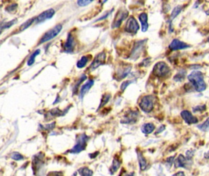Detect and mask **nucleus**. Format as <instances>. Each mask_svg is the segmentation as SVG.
<instances>
[{
  "mask_svg": "<svg viewBox=\"0 0 209 176\" xmlns=\"http://www.w3.org/2000/svg\"><path fill=\"white\" fill-rule=\"evenodd\" d=\"M188 79L192 83L196 91L199 92L206 89L207 85L203 73L199 71H194L188 76Z\"/></svg>",
  "mask_w": 209,
  "mask_h": 176,
  "instance_id": "1",
  "label": "nucleus"
},
{
  "mask_svg": "<svg viewBox=\"0 0 209 176\" xmlns=\"http://www.w3.org/2000/svg\"><path fill=\"white\" fill-rule=\"evenodd\" d=\"M170 72V68L164 62H158L153 69V73L158 77H164Z\"/></svg>",
  "mask_w": 209,
  "mask_h": 176,
  "instance_id": "2",
  "label": "nucleus"
},
{
  "mask_svg": "<svg viewBox=\"0 0 209 176\" xmlns=\"http://www.w3.org/2000/svg\"><path fill=\"white\" fill-rule=\"evenodd\" d=\"M89 138L85 134H82L78 137L77 140L76 144L74 146V148L69 150L70 153L77 154L79 153L81 151L83 150L87 146V143L88 141Z\"/></svg>",
  "mask_w": 209,
  "mask_h": 176,
  "instance_id": "3",
  "label": "nucleus"
},
{
  "mask_svg": "<svg viewBox=\"0 0 209 176\" xmlns=\"http://www.w3.org/2000/svg\"><path fill=\"white\" fill-rule=\"evenodd\" d=\"M153 97L152 96H145L143 97L139 103L140 109L146 113H150L153 109Z\"/></svg>",
  "mask_w": 209,
  "mask_h": 176,
  "instance_id": "4",
  "label": "nucleus"
},
{
  "mask_svg": "<svg viewBox=\"0 0 209 176\" xmlns=\"http://www.w3.org/2000/svg\"><path fill=\"white\" fill-rule=\"evenodd\" d=\"M62 28L63 27L62 25L58 24L51 29H50L49 31L46 32L44 36L41 39L40 44H43L46 42H48V41L55 37L57 35L61 32Z\"/></svg>",
  "mask_w": 209,
  "mask_h": 176,
  "instance_id": "5",
  "label": "nucleus"
},
{
  "mask_svg": "<svg viewBox=\"0 0 209 176\" xmlns=\"http://www.w3.org/2000/svg\"><path fill=\"white\" fill-rule=\"evenodd\" d=\"M145 44H146L145 40L137 41V42L135 44L134 48L132 50V51H131V56H130L131 60H137V58H139L143 50H144Z\"/></svg>",
  "mask_w": 209,
  "mask_h": 176,
  "instance_id": "6",
  "label": "nucleus"
},
{
  "mask_svg": "<svg viewBox=\"0 0 209 176\" xmlns=\"http://www.w3.org/2000/svg\"><path fill=\"white\" fill-rule=\"evenodd\" d=\"M106 55L105 52L102 51L99 53L96 56H95L94 60L92 62L90 66L89 67V69L90 71H93L95 69H96L98 67L101 66V65L104 64L106 61Z\"/></svg>",
  "mask_w": 209,
  "mask_h": 176,
  "instance_id": "7",
  "label": "nucleus"
},
{
  "mask_svg": "<svg viewBox=\"0 0 209 176\" xmlns=\"http://www.w3.org/2000/svg\"><path fill=\"white\" fill-rule=\"evenodd\" d=\"M128 16V12L127 9L119 10L117 12V15H115L114 20H113L112 23V28H117L118 27H120L122 21L124 20L127 19Z\"/></svg>",
  "mask_w": 209,
  "mask_h": 176,
  "instance_id": "8",
  "label": "nucleus"
},
{
  "mask_svg": "<svg viewBox=\"0 0 209 176\" xmlns=\"http://www.w3.org/2000/svg\"><path fill=\"white\" fill-rule=\"evenodd\" d=\"M139 29V25L137 20L133 17H129V19L127 21L126 26H125V31L128 33L136 34Z\"/></svg>",
  "mask_w": 209,
  "mask_h": 176,
  "instance_id": "9",
  "label": "nucleus"
},
{
  "mask_svg": "<svg viewBox=\"0 0 209 176\" xmlns=\"http://www.w3.org/2000/svg\"><path fill=\"white\" fill-rule=\"evenodd\" d=\"M189 45L187 44L186 43L183 42L182 41L179 40L178 39H175L173 40L171 43L170 44L169 48L170 50L172 51H177V50H183V49H187L189 47Z\"/></svg>",
  "mask_w": 209,
  "mask_h": 176,
  "instance_id": "10",
  "label": "nucleus"
},
{
  "mask_svg": "<svg viewBox=\"0 0 209 176\" xmlns=\"http://www.w3.org/2000/svg\"><path fill=\"white\" fill-rule=\"evenodd\" d=\"M55 11L54 9H47L45 11L43 12H42L40 15H39L37 17V18L35 19V20L36 21L37 23L44 21L47 19H50L52 17L55 15Z\"/></svg>",
  "mask_w": 209,
  "mask_h": 176,
  "instance_id": "11",
  "label": "nucleus"
},
{
  "mask_svg": "<svg viewBox=\"0 0 209 176\" xmlns=\"http://www.w3.org/2000/svg\"><path fill=\"white\" fill-rule=\"evenodd\" d=\"M181 116L185 122L188 124H196L198 122V119L196 117L193 116L192 113H190L189 111L184 110L181 113Z\"/></svg>",
  "mask_w": 209,
  "mask_h": 176,
  "instance_id": "12",
  "label": "nucleus"
},
{
  "mask_svg": "<svg viewBox=\"0 0 209 176\" xmlns=\"http://www.w3.org/2000/svg\"><path fill=\"white\" fill-rule=\"evenodd\" d=\"M75 42L74 37L71 34H69L67 40L64 45V50L67 53H71L74 50Z\"/></svg>",
  "mask_w": 209,
  "mask_h": 176,
  "instance_id": "13",
  "label": "nucleus"
},
{
  "mask_svg": "<svg viewBox=\"0 0 209 176\" xmlns=\"http://www.w3.org/2000/svg\"><path fill=\"white\" fill-rule=\"evenodd\" d=\"M94 80H88L87 83L83 85L81 89H80V98L81 99H82L83 98V97L85 96V95L89 91V90L91 89V87L93 86L94 85Z\"/></svg>",
  "mask_w": 209,
  "mask_h": 176,
  "instance_id": "14",
  "label": "nucleus"
},
{
  "mask_svg": "<svg viewBox=\"0 0 209 176\" xmlns=\"http://www.w3.org/2000/svg\"><path fill=\"white\" fill-rule=\"evenodd\" d=\"M139 19L140 21L142 26V31L145 32L147 31L148 28V16L147 14L145 12L142 13L139 16Z\"/></svg>",
  "mask_w": 209,
  "mask_h": 176,
  "instance_id": "15",
  "label": "nucleus"
},
{
  "mask_svg": "<svg viewBox=\"0 0 209 176\" xmlns=\"http://www.w3.org/2000/svg\"><path fill=\"white\" fill-rule=\"evenodd\" d=\"M187 163V161L186 158L182 154L179 155L174 161V165L176 168H186Z\"/></svg>",
  "mask_w": 209,
  "mask_h": 176,
  "instance_id": "16",
  "label": "nucleus"
},
{
  "mask_svg": "<svg viewBox=\"0 0 209 176\" xmlns=\"http://www.w3.org/2000/svg\"><path fill=\"white\" fill-rule=\"evenodd\" d=\"M131 70V66H128L123 67V69H121V70H119L117 73L118 78L120 80L124 79L125 77H127L129 73Z\"/></svg>",
  "mask_w": 209,
  "mask_h": 176,
  "instance_id": "17",
  "label": "nucleus"
},
{
  "mask_svg": "<svg viewBox=\"0 0 209 176\" xmlns=\"http://www.w3.org/2000/svg\"><path fill=\"white\" fill-rule=\"evenodd\" d=\"M154 128L155 127L152 123H147V124H144L142 125L141 130L144 133L148 134L152 133L154 131Z\"/></svg>",
  "mask_w": 209,
  "mask_h": 176,
  "instance_id": "18",
  "label": "nucleus"
},
{
  "mask_svg": "<svg viewBox=\"0 0 209 176\" xmlns=\"http://www.w3.org/2000/svg\"><path fill=\"white\" fill-rule=\"evenodd\" d=\"M137 157H138L140 169L142 171H144L147 167V161L145 158H144L141 152H137Z\"/></svg>",
  "mask_w": 209,
  "mask_h": 176,
  "instance_id": "19",
  "label": "nucleus"
},
{
  "mask_svg": "<svg viewBox=\"0 0 209 176\" xmlns=\"http://www.w3.org/2000/svg\"><path fill=\"white\" fill-rule=\"evenodd\" d=\"M137 118V113L135 112L130 113L126 117V118H124L122 121V123H127V124H130L131 122L134 123L136 121Z\"/></svg>",
  "mask_w": 209,
  "mask_h": 176,
  "instance_id": "20",
  "label": "nucleus"
},
{
  "mask_svg": "<svg viewBox=\"0 0 209 176\" xmlns=\"http://www.w3.org/2000/svg\"><path fill=\"white\" fill-rule=\"evenodd\" d=\"M121 165L120 161H119L117 158H114L113 160V163H112V165L111 166L110 168V173L112 174H113L115 172H117V170L118 169V168H120Z\"/></svg>",
  "mask_w": 209,
  "mask_h": 176,
  "instance_id": "21",
  "label": "nucleus"
},
{
  "mask_svg": "<svg viewBox=\"0 0 209 176\" xmlns=\"http://www.w3.org/2000/svg\"><path fill=\"white\" fill-rule=\"evenodd\" d=\"M182 10V6H180V5L177 6H176L174 9V10H172L171 15V17H170L171 21H172L175 18V17H177L178 16V15L181 12Z\"/></svg>",
  "mask_w": 209,
  "mask_h": 176,
  "instance_id": "22",
  "label": "nucleus"
},
{
  "mask_svg": "<svg viewBox=\"0 0 209 176\" xmlns=\"http://www.w3.org/2000/svg\"><path fill=\"white\" fill-rule=\"evenodd\" d=\"M88 61H89V58L87 56H82L80 60L78 62H77V67L79 69H82L83 67H84L86 66L87 62H88Z\"/></svg>",
  "mask_w": 209,
  "mask_h": 176,
  "instance_id": "23",
  "label": "nucleus"
},
{
  "mask_svg": "<svg viewBox=\"0 0 209 176\" xmlns=\"http://www.w3.org/2000/svg\"><path fill=\"white\" fill-rule=\"evenodd\" d=\"M79 172L81 176H92L93 171L87 167H83L79 169Z\"/></svg>",
  "mask_w": 209,
  "mask_h": 176,
  "instance_id": "24",
  "label": "nucleus"
},
{
  "mask_svg": "<svg viewBox=\"0 0 209 176\" xmlns=\"http://www.w3.org/2000/svg\"><path fill=\"white\" fill-rule=\"evenodd\" d=\"M40 53H41V50H39V49L36 50L31 55V56L29 57V60H28V61L27 62V64H28V66L33 65V64L34 62V61H35L36 57L39 54H40Z\"/></svg>",
  "mask_w": 209,
  "mask_h": 176,
  "instance_id": "25",
  "label": "nucleus"
},
{
  "mask_svg": "<svg viewBox=\"0 0 209 176\" xmlns=\"http://www.w3.org/2000/svg\"><path fill=\"white\" fill-rule=\"evenodd\" d=\"M185 73L186 72H185L184 70H181L180 72H178V73H177V75L175 76H174V80L177 82L182 81L185 77V75H186V73Z\"/></svg>",
  "mask_w": 209,
  "mask_h": 176,
  "instance_id": "26",
  "label": "nucleus"
},
{
  "mask_svg": "<svg viewBox=\"0 0 209 176\" xmlns=\"http://www.w3.org/2000/svg\"><path fill=\"white\" fill-rule=\"evenodd\" d=\"M34 21V20L33 19L28 20L27 21L23 23V24L20 26V30L23 31V30H25V29H27L29 26H30L32 25V23H33Z\"/></svg>",
  "mask_w": 209,
  "mask_h": 176,
  "instance_id": "27",
  "label": "nucleus"
},
{
  "mask_svg": "<svg viewBox=\"0 0 209 176\" xmlns=\"http://www.w3.org/2000/svg\"><path fill=\"white\" fill-rule=\"evenodd\" d=\"M110 97H111V96L110 94H105L103 97L102 99H101V103H100V105H99L98 109H100L101 107L104 106V105L109 102Z\"/></svg>",
  "mask_w": 209,
  "mask_h": 176,
  "instance_id": "28",
  "label": "nucleus"
},
{
  "mask_svg": "<svg viewBox=\"0 0 209 176\" xmlns=\"http://www.w3.org/2000/svg\"><path fill=\"white\" fill-rule=\"evenodd\" d=\"M198 127L204 132H207L208 130V119H207L203 124L198 126Z\"/></svg>",
  "mask_w": 209,
  "mask_h": 176,
  "instance_id": "29",
  "label": "nucleus"
},
{
  "mask_svg": "<svg viewBox=\"0 0 209 176\" xmlns=\"http://www.w3.org/2000/svg\"><path fill=\"white\" fill-rule=\"evenodd\" d=\"M10 157L13 158V160L16 161L22 160L23 158V157L20 154H19V152H13V153L10 155Z\"/></svg>",
  "mask_w": 209,
  "mask_h": 176,
  "instance_id": "30",
  "label": "nucleus"
},
{
  "mask_svg": "<svg viewBox=\"0 0 209 176\" xmlns=\"http://www.w3.org/2000/svg\"><path fill=\"white\" fill-rule=\"evenodd\" d=\"M92 1H89V0H80V1H77V4H78L79 6H86L88 5L89 3H91Z\"/></svg>",
  "mask_w": 209,
  "mask_h": 176,
  "instance_id": "31",
  "label": "nucleus"
},
{
  "mask_svg": "<svg viewBox=\"0 0 209 176\" xmlns=\"http://www.w3.org/2000/svg\"><path fill=\"white\" fill-rule=\"evenodd\" d=\"M134 81H126L123 82V83L122 84V85L120 86V88L123 91H124V89H126V88L130 85L131 84V83H133Z\"/></svg>",
  "mask_w": 209,
  "mask_h": 176,
  "instance_id": "32",
  "label": "nucleus"
},
{
  "mask_svg": "<svg viewBox=\"0 0 209 176\" xmlns=\"http://www.w3.org/2000/svg\"><path fill=\"white\" fill-rule=\"evenodd\" d=\"M206 109V105H202V106H198V107H196L194 108L193 110L194 112H196V111H204Z\"/></svg>",
  "mask_w": 209,
  "mask_h": 176,
  "instance_id": "33",
  "label": "nucleus"
},
{
  "mask_svg": "<svg viewBox=\"0 0 209 176\" xmlns=\"http://www.w3.org/2000/svg\"><path fill=\"white\" fill-rule=\"evenodd\" d=\"M112 11H113V10H112V11L108 12H107V14H104V15L103 16H102V17H101L100 18H99V19H97L96 20H95L94 22H96V21H101V20H103V19H106V18H107V17H109V15L110 14H112Z\"/></svg>",
  "mask_w": 209,
  "mask_h": 176,
  "instance_id": "34",
  "label": "nucleus"
},
{
  "mask_svg": "<svg viewBox=\"0 0 209 176\" xmlns=\"http://www.w3.org/2000/svg\"><path fill=\"white\" fill-rule=\"evenodd\" d=\"M61 113H62V111L60 110H59L58 109H54L52 110V111H51V114L53 116H60Z\"/></svg>",
  "mask_w": 209,
  "mask_h": 176,
  "instance_id": "35",
  "label": "nucleus"
},
{
  "mask_svg": "<svg viewBox=\"0 0 209 176\" xmlns=\"http://www.w3.org/2000/svg\"><path fill=\"white\" fill-rule=\"evenodd\" d=\"M174 157H169L168 159L166 160V163H167V165H168L169 167H170V168L171 167V165H172L173 161H174Z\"/></svg>",
  "mask_w": 209,
  "mask_h": 176,
  "instance_id": "36",
  "label": "nucleus"
},
{
  "mask_svg": "<svg viewBox=\"0 0 209 176\" xmlns=\"http://www.w3.org/2000/svg\"><path fill=\"white\" fill-rule=\"evenodd\" d=\"M193 154H194L193 152H191V151H189V150L187 151V153H186V155H187V159H188V160L191 159V158H192L193 157Z\"/></svg>",
  "mask_w": 209,
  "mask_h": 176,
  "instance_id": "37",
  "label": "nucleus"
},
{
  "mask_svg": "<svg viewBox=\"0 0 209 176\" xmlns=\"http://www.w3.org/2000/svg\"><path fill=\"white\" fill-rule=\"evenodd\" d=\"M164 129H165V126L164 125H162V126H161L160 127V128H159V129H158V130H157V134H158V133H161V132H162L164 130Z\"/></svg>",
  "mask_w": 209,
  "mask_h": 176,
  "instance_id": "38",
  "label": "nucleus"
},
{
  "mask_svg": "<svg viewBox=\"0 0 209 176\" xmlns=\"http://www.w3.org/2000/svg\"><path fill=\"white\" fill-rule=\"evenodd\" d=\"M174 176H185V173L183 172L180 171V172H178L176 174H175L174 175Z\"/></svg>",
  "mask_w": 209,
  "mask_h": 176,
  "instance_id": "39",
  "label": "nucleus"
},
{
  "mask_svg": "<svg viewBox=\"0 0 209 176\" xmlns=\"http://www.w3.org/2000/svg\"><path fill=\"white\" fill-rule=\"evenodd\" d=\"M76 175H77V173H75L73 176H76Z\"/></svg>",
  "mask_w": 209,
  "mask_h": 176,
  "instance_id": "40",
  "label": "nucleus"
}]
</instances>
